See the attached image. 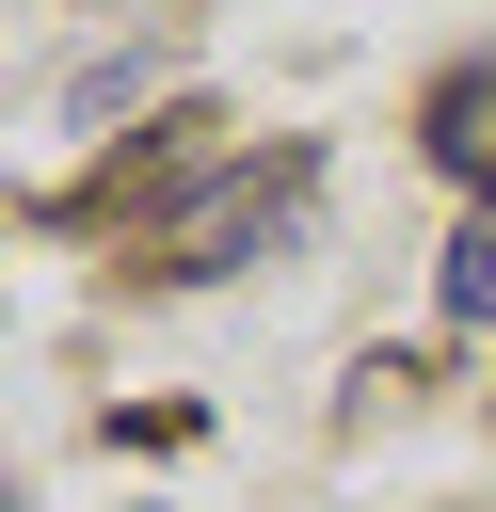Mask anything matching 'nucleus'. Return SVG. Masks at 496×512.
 Instances as JSON below:
<instances>
[{
    "instance_id": "obj_1",
    "label": "nucleus",
    "mask_w": 496,
    "mask_h": 512,
    "mask_svg": "<svg viewBox=\"0 0 496 512\" xmlns=\"http://www.w3.org/2000/svg\"><path fill=\"white\" fill-rule=\"evenodd\" d=\"M304 192H320V160H304V144H272V160H240V176H208V192H192V208L160 224V272H176V288L240 272V256H256V240H272V224H288Z\"/></svg>"
},
{
    "instance_id": "obj_2",
    "label": "nucleus",
    "mask_w": 496,
    "mask_h": 512,
    "mask_svg": "<svg viewBox=\"0 0 496 512\" xmlns=\"http://www.w3.org/2000/svg\"><path fill=\"white\" fill-rule=\"evenodd\" d=\"M432 160L496 208V64H448V80H432Z\"/></svg>"
},
{
    "instance_id": "obj_3",
    "label": "nucleus",
    "mask_w": 496,
    "mask_h": 512,
    "mask_svg": "<svg viewBox=\"0 0 496 512\" xmlns=\"http://www.w3.org/2000/svg\"><path fill=\"white\" fill-rule=\"evenodd\" d=\"M448 320H496V208H464L448 240Z\"/></svg>"
}]
</instances>
